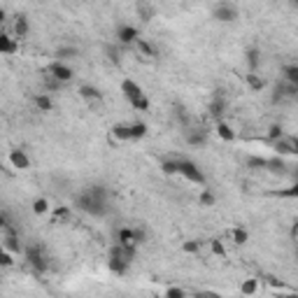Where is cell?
I'll return each instance as SVG.
<instances>
[{"instance_id":"cell-1","label":"cell","mask_w":298,"mask_h":298,"mask_svg":"<svg viewBox=\"0 0 298 298\" xmlns=\"http://www.w3.org/2000/svg\"><path fill=\"white\" fill-rule=\"evenodd\" d=\"M108 196L110 193L103 184H94V187H86V189L75 198V205H77V210L86 212L89 217H105L110 212Z\"/></svg>"},{"instance_id":"cell-2","label":"cell","mask_w":298,"mask_h":298,"mask_svg":"<svg viewBox=\"0 0 298 298\" xmlns=\"http://www.w3.org/2000/svg\"><path fill=\"white\" fill-rule=\"evenodd\" d=\"M121 91H124V98L131 103V108L140 110V112H147V110H149V98L144 95V91L135 82L126 79V82L121 84Z\"/></svg>"},{"instance_id":"cell-3","label":"cell","mask_w":298,"mask_h":298,"mask_svg":"<svg viewBox=\"0 0 298 298\" xmlns=\"http://www.w3.org/2000/svg\"><path fill=\"white\" fill-rule=\"evenodd\" d=\"M112 135L117 140H140L147 135V124L138 121V124H128V126H114Z\"/></svg>"},{"instance_id":"cell-4","label":"cell","mask_w":298,"mask_h":298,"mask_svg":"<svg viewBox=\"0 0 298 298\" xmlns=\"http://www.w3.org/2000/svg\"><path fill=\"white\" fill-rule=\"evenodd\" d=\"M175 166H177L179 175L187 177L189 182H196V184H203L205 182V175L201 173V168L196 166L193 161H189V158H179V161H175Z\"/></svg>"},{"instance_id":"cell-5","label":"cell","mask_w":298,"mask_h":298,"mask_svg":"<svg viewBox=\"0 0 298 298\" xmlns=\"http://www.w3.org/2000/svg\"><path fill=\"white\" fill-rule=\"evenodd\" d=\"M273 149L277 156H296L298 154V140L294 135H282L273 140Z\"/></svg>"},{"instance_id":"cell-6","label":"cell","mask_w":298,"mask_h":298,"mask_svg":"<svg viewBox=\"0 0 298 298\" xmlns=\"http://www.w3.org/2000/svg\"><path fill=\"white\" fill-rule=\"evenodd\" d=\"M217 21H221V24H233L235 19H238V10L231 5V2H219L215 7V12H212Z\"/></svg>"},{"instance_id":"cell-7","label":"cell","mask_w":298,"mask_h":298,"mask_svg":"<svg viewBox=\"0 0 298 298\" xmlns=\"http://www.w3.org/2000/svg\"><path fill=\"white\" fill-rule=\"evenodd\" d=\"M49 75H51L54 79H59L61 84H65V82H70L72 79V70L63 63V61H54V63L49 65Z\"/></svg>"},{"instance_id":"cell-8","label":"cell","mask_w":298,"mask_h":298,"mask_svg":"<svg viewBox=\"0 0 298 298\" xmlns=\"http://www.w3.org/2000/svg\"><path fill=\"white\" fill-rule=\"evenodd\" d=\"M117 37H119V42L124 45V47H131V45H135L138 42V37H140V33H138V28L135 26H119V31H117Z\"/></svg>"},{"instance_id":"cell-9","label":"cell","mask_w":298,"mask_h":298,"mask_svg":"<svg viewBox=\"0 0 298 298\" xmlns=\"http://www.w3.org/2000/svg\"><path fill=\"white\" fill-rule=\"evenodd\" d=\"M26 259H28V263H31L33 268H37V270H45V268H47V259L42 256V250H40L37 245H33V247L26 250Z\"/></svg>"},{"instance_id":"cell-10","label":"cell","mask_w":298,"mask_h":298,"mask_svg":"<svg viewBox=\"0 0 298 298\" xmlns=\"http://www.w3.org/2000/svg\"><path fill=\"white\" fill-rule=\"evenodd\" d=\"M10 163H12V168H16V170H28V168H31V158H28L21 149H12V152H10Z\"/></svg>"},{"instance_id":"cell-11","label":"cell","mask_w":298,"mask_h":298,"mask_svg":"<svg viewBox=\"0 0 298 298\" xmlns=\"http://www.w3.org/2000/svg\"><path fill=\"white\" fill-rule=\"evenodd\" d=\"M266 168L275 173V175H286L289 166L284 163V156H275V158H266Z\"/></svg>"},{"instance_id":"cell-12","label":"cell","mask_w":298,"mask_h":298,"mask_svg":"<svg viewBox=\"0 0 298 298\" xmlns=\"http://www.w3.org/2000/svg\"><path fill=\"white\" fill-rule=\"evenodd\" d=\"M184 138H187V142L193 144V147L207 142V133L201 131V128H187V131H184Z\"/></svg>"},{"instance_id":"cell-13","label":"cell","mask_w":298,"mask_h":298,"mask_svg":"<svg viewBox=\"0 0 298 298\" xmlns=\"http://www.w3.org/2000/svg\"><path fill=\"white\" fill-rule=\"evenodd\" d=\"M138 16L142 19L144 24H147V21H152V19L156 16L154 5H152L149 0H138Z\"/></svg>"},{"instance_id":"cell-14","label":"cell","mask_w":298,"mask_h":298,"mask_svg":"<svg viewBox=\"0 0 298 298\" xmlns=\"http://www.w3.org/2000/svg\"><path fill=\"white\" fill-rule=\"evenodd\" d=\"M224 110H226V100H224L221 95H215V100L210 103V114H212L215 119H221Z\"/></svg>"},{"instance_id":"cell-15","label":"cell","mask_w":298,"mask_h":298,"mask_svg":"<svg viewBox=\"0 0 298 298\" xmlns=\"http://www.w3.org/2000/svg\"><path fill=\"white\" fill-rule=\"evenodd\" d=\"M0 245H2V247H5V250L10 251V254H16V251L21 250V242H19V238H16V235H14V233H7V238L2 240V242H0Z\"/></svg>"},{"instance_id":"cell-16","label":"cell","mask_w":298,"mask_h":298,"mask_svg":"<svg viewBox=\"0 0 298 298\" xmlns=\"http://www.w3.org/2000/svg\"><path fill=\"white\" fill-rule=\"evenodd\" d=\"M14 51H16L14 40L10 35H5V33H0V54H14Z\"/></svg>"},{"instance_id":"cell-17","label":"cell","mask_w":298,"mask_h":298,"mask_svg":"<svg viewBox=\"0 0 298 298\" xmlns=\"http://www.w3.org/2000/svg\"><path fill=\"white\" fill-rule=\"evenodd\" d=\"M14 33H16V37L28 35V19H26L24 14H19V16H16V21H14Z\"/></svg>"},{"instance_id":"cell-18","label":"cell","mask_w":298,"mask_h":298,"mask_svg":"<svg viewBox=\"0 0 298 298\" xmlns=\"http://www.w3.org/2000/svg\"><path fill=\"white\" fill-rule=\"evenodd\" d=\"M117 242H119V245H124V247H135L131 228H121L119 233H117Z\"/></svg>"},{"instance_id":"cell-19","label":"cell","mask_w":298,"mask_h":298,"mask_svg":"<svg viewBox=\"0 0 298 298\" xmlns=\"http://www.w3.org/2000/svg\"><path fill=\"white\" fill-rule=\"evenodd\" d=\"M79 56L77 47H59L56 49V61H68V59H75Z\"/></svg>"},{"instance_id":"cell-20","label":"cell","mask_w":298,"mask_h":298,"mask_svg":"<svg viewBox=\"0 0 298 298\" xmlns=\"http://www.w3.org/2000/svg\"><path fill=\"white\" fill-rule=\"evenodd\" d=\"M217 135H219L221 140H235L233 128H231L228 124H224V121H219V124H217Z\"/></svg>"},{"instance_id":"cell-21","label":"cell","mask_w":298,"mask_h":298,"mask_svg":"<svg viewBox=\"0 0 298 298\" xmlns=\"http://www.w3.org/2000/svg\"><path fill=\"white\" fill-rule=\"evenodd\" d=\"M79 94H82V98H86V100H100V98H103V94H100L95 86H89V84H84L82 89H79Z\"/></svg>"},{"instance_id":"cell-22","label":"cell","mask_w":298,"mask_h":298,"mask_svg":"<svg viewBox=\"0 0 298 298\" xmlns=\"http://www.w3.org/2000/svg\"><path fill=\"white\" fill-rule=\"evenodd\" d=\"M35 105H37V110H42V112H49V110L54 108L51 98H49V95H45V94L35 95Z\"/></svg>"},{"instance_id":"cell-23","label":"cell","mask_w":298,"mask_h":298,"mask_svg":"<svg viewBox=\"0 0 298 298\" xmlns=\"http://www.w3.org/2000/svg\"><path fill=\"white\" fill-rule=\"evenodd\" d=\"M282 100H286V89H284V82L277 84L273 89V105H277V103H282Z\"/></svg>"},{"instance_id":"cell-24","label":"cell","mask_w":298,"mask_h":298,"mask_svg":"<svg viewBox=\"0 0 298 298\" xmlns=\"http://www.w3.org/2000/svg\"><path fill=\"white\" fill-rule=\"evenodd\" d=\"M284 82L298 84V65H286L284 68Z\"/></svg>"},{"instance_id":"cell-25","label":"cell","mask_w":298,"mask_h":298,"mask_svg":"<svg viewBox=\"0 0 298 298\" xmlns=\"http://www.w3.org/2000/svg\"><path fill=\"white\" fill-rule=\"evenodd\" d=\"M247 63H250V70L256 72V68H259V49H250L247 51Z\"/></svg>"},{"instance_id":"cell-26","label":"cell","mask_w":298,"mask_h":298,"mask_svg":"<svg viewBox=\"0 0 298 298\" xmlns=\"http://www.w3.org/2000/svg\"><path fill=\"white\" fill-rule=\"evenodd\" d=\"M256 289H259V282H256V280H247V282H242V286H240V291L247 294V296L256 294Z\"/></svg>"},{"instance_id":"cell-27","label":"cell","mask_w":298,"mask_h":298,"mask_svg":"<svg viewBox=\"0 0 298 298\" xmlns=\"http://www.w3.org/2000/svg\"><path fill=\"white\" fill-rule=\"evenodd\" d=\"M138 47H140V51L142 54H147V56H156V49H154V45H149V42H144V40H140L138 37V42H135Z\"/></svg>"},{"instance_id":"cell-28","label":"cell","mask_w":298,"mask_h":298,"mask_svg":"<svg viewBox=\"0 0 298 298\" xmlns=\"http://www.w3.org/2000/svg\"><path fill=\"white\" fill-rule=\"evenodd\" d=\"M247 84H250L251 91H261V89H263V79H259L254 72H251V75H247Z\"/></svg>"},{"instance_id":"cell-29","label":"cell","mask_w":298,"mask_h":298,"mask_svg":"<svg viewBox=\"0 0 298 298\" xmlns=\"http://www.w3.org/2000/svg\"><path fill=\"white\" fill-rule=\"evenodd\" d=\"M247 238H250V235H247L245 228H235V231H233V242H235V245H245Z\"/></svg>"},{"instance_id":"cell-30","label":"cell","mask_w":298,"mask_h":298,"mask_svg":"<svg viewBox=\"0 0 298 298\" xmlns=\"http://www.w3.org/2000/svg\"><path fill=\"white\" fill-rule=\"evenodd\" d=\"M133 231V242L135 245H142L144 240H147V231L144 228H131Z\"/></svg>"},{"instance_id":"cell-31","label":"cell","mask_w":298,"mask_h":298,"mask_svg":"<svg viewBox=\"0 0 298 298\" xmlns=\"http://www.w3.org/2000/svg\"><path fill=\"white\" fill-rule=\"evenodd\" d=\"M282 135H284V128H282L280 124H273V126L268 128V138H270V140H277V138H282Z\"/></svg>"},{"instance_id":"cell-32","label":"cell","mask_w":298,"mask_h":298,"mask_svg":"<svg viewBox=\"0 0 298 298\" xmlns=\"http://www.w3.org/2000/svg\"><path fill=\"white\" fill-rule=\"evenodd\" d=\"M47 207H49V203L45 201V198H37L35 203H33V212H35V215H45Z\"/></svg>"},{"instance_id":"cell-33","label":"cell","mask_w":298,"mask_h":298,"mask_svg":"<svg viewBox=\"0 0 298 298\" xmlns=\"http://www.w3.org/2000/svg\"><path fill=\"white\" fill-rule=\"evenodd\" d=\"M12 254H10V251L5 250V247H2V245H0V266H5V268H7V266H12Z\"/></svg>"},{"instance_id":"cell-34","label":"cell","mask_w":298,"mask_h":298,"mask_svg":"<svg viewBox=\"0 0 298 298\" xmlns=\"http://www.w3.org/2000/svg\"><path fill=\"white\" fill-rule=\"evenodd\" d=\"M247 166L254 168V170H259V168H266V158H261V156H251L250 161H247Z\"/></svg>"},{"instance_id":"cell-35","label":"cell","mask_w":298,"mask_h":298,"mask_svg":"<svg viewBox=\"0 0 298 298\" xmlns=\"http://www.w3.org/2000/svg\"><path fill=\"white\" fill-rule=\"evenodd\" d=\"M201 205H205V207H212V205H215V196H212L210 191H203V193H201Z\"/></svg>"},{"instance_id":"cell-36","label":"cell","mask_w":298,"mask_h":298,"mask_svg":"<svg viewBox=\"0 0 298 298\" xmlns=\"http://www.w3.org/2000/svg\"><path fill=\"white\" fill-rule=\"evenodd\" d=\"M166 296L168 298H184L187 296V291H184V289H177V286H173V289H166Z\"/></svg>"},{"instance_id":"cell-37","label":"cell","mask_w":298,"mask_h":298,"mask_svg":"<svg viewBox=\"0 0 298 298\" xmlns=\"http://www.w3.org/2000/svg\"><path fill=\"white\" fill-rule=\"evenodd\" d=\"M70 217V207H59L56 212H54V221H59V219H68Z\"/></svg>"},{"instance_id":"cell-38","label":"cell","mask_w":298,"mask_h":298,"mask_svg":"<svg viewBox=\"0 0 298 298\" xmlns=\"http://www.w3.org/2000/svg\"><path fill=\"white\" fill-rule=\"evenodd\" d=\"M163 173H168V175H175V173H177L175 161H163Z\"/></svg>"},{"instance_id":"cell-39","label":"cell","mask_w":298,"mask_h":298,"mask_svg":"<svg viewBox=\"0 0 298 298\" xmlns=\"http://www.w3.org/2000/svg\"><path fill=\"white\" fill-rule=\"evenodd\" d=\"M105 51H108V59H110V61L119 63V49H117V47H108Z\"/></svg>"},{"instance_id":"cell-40","label":"cell","mask_w":298,"mask_h":298,"mask_svg":"<svg viewBox=\"0 0 298 298\" xmlns=\"http://www.w3.org/2000/svg\"><path fill=\"white\" fill-rule=\"evenodd\" d=\"M198 247H201V245H198V240H189V242H184V251H191V254H193V251H198Z\"/></svg>"},{"instance_id":"cell-41","label":"cell","mask_w":298,"mask_h":298,"mask_svg":"<svg viewBox=\"0 0 298 298\" xmlns=\"http://www.w3.org/2000/svg\"><path fill=\"white\" fill-rule=\"evenodd\" d=\"M212 251H215V254H219V256H224V254H226V251H224V247H221V242H219V240H212Z\"/></svg>"},{"instance_id":"cell-42","label":"cell","mask_w":298,"mask_h":298,"mask_svg":"<svg viewBox=\"0 0 298 298\" xmlns=\"http://www.w3.org/2000/svg\"><path fill=\"white\" fill-rule=\"evenodd\" d=\"M2 228H7V219H5V217L0 215V231H2Z\"/></svg>"},{"instance_id":"cell-43","label":"cell","mask_w":298,"mask_h":298,"mask_svg":"<svg viewBox=\"0 0 298 298\" xmlns=\"http://www.w3.org/2000/svg\"><path fill=\"white\" fill-rule=\"evenodd\" d=\"M5 21V10H0V24Z\"/></svg>"}]
</instances>
